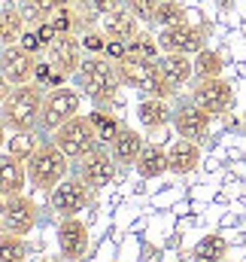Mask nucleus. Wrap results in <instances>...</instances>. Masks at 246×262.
Instances as JSON below:
<instances>
[{
	"label": "nucleus",
	"instance_id": "obj_5",
	"mask_svg": "<svg viewBox=\"0 0 246 262\" xmlns=\"http://www.w3.org/2000/svg\"><path fill=\"white\" fill-rule=\"evenodd\" d=\"M52 140L61 146V152L70 162H82L85 156H91L94 149H101V140H97V131L91 125L88 116H73L70 122H64L61 128L52 131Z\"/></svg>",
	"mask_w": 246,
	"mask_h": 262
},
{
	"label": "nucleus",
	"instance_id": "obj_37",
	"mask_svg": "<svg viewBox=\"0 0 246 262\" xmlns=\"http://www.w3.org/2000/svg\"><path fill=\"white\" fill-rule=\"evenodd\" d=\"M116 6H122V0H91V9L101 12V15H107V12L116 9Z\"/></svg>",
	"mask_w": 246,
	"mask_h": 262
},
{
	"label": "nucleus",
	"instance_id": "obj_11",
	"mask_svg": "<svg viewBox=\"0 0 246 262\" xmlns=\"http://www.w3.org/2000/svg\"><path fill=\"white\" fill-rule=\"evenodd\" d=\"M158 46L161 52H180V55H198L207 46V37L198 25H177V28H161L158 31Z\"/></svg>",
	"mask_w": 246,
	"mask_h": 262
},
{
	"label": "nucleus",
	"instance_id": "obj_42",
	"mask_svg": "<svg viewBox=\"0 0 246 262\" xmlns=\"http://www.w3.org/2000/svg\"><path fill=\"white\" fill-rule=\"evenodd\" d=\"M46 262H61V259H46Z\"/></svg>",
	"mask_w": 246,
	"mask_h": 262
},
{
	"label": "nucleus",
	"instance_id": "obj_3",
	"mask_svg": "<svg viewBox=\"0 0 246 262\" xmlns=\"http://www.w3.org/2000/svg\"><path fill=\"white\" fill-rule=\"evenodd\" d=\"M116 70L122 76V85L140 92L143 98H174V89L170 82L164 79L161 73V64L152 61V58H140V55H125L122 61H116Z\"/></svg>",
	"mask_w": 246,
	"mask_h": 262
},
{
	"label": "nucleus",
	"instance_id": "obj_18",
	"mask_svg": "<svg viewBox=\"0 0 246 262\" xmlns=\"http://www.w3.org/2000/svg\"><path fill=\"white\" fill-rule=\"evenodd\" d=\"M158 64H161V73H164V79L170 82V89H174V92L185 89V85L194 79V58H191V55H180V52H161Z\"/></svg>",
	"mask_w": 246,
	"mask_h": 262
},
{
	"label": "nucleus",
	"instance_id": "obj_19",
	"mask_svg": "<svg viewBox=\"0 0 246 262\" xmlns=\"http://www.w3.org/2000/svg\"><path fill=\"white\" fill-rule=\"evenodd\" d=\"M167 162H170V171L174 174H191L198 165H201V143L194 140H185V137H177L170 146H167Z\"/></svg>",
	"mask_w": 246,
	"mask_h": 262
},
{
	"label": "nucleus",
	"instance_id": "obj_41",
	"mask_svg": "<svg viewBox=\"0 0 246 262\" xmlns=\"http://www.w3.org/2000/svg\"><path fill=\"white\" fill-rule=\"evenodd\" d=\"M6 3H15V6H21V3H28V0H6Z\"/></svg>",
	"mask_w": 246,
	"mask_h": 262
},
{
	"label": "nucleus",
	"instance_id": "obj_28",
	"mask_svg": "<svg viewBox=\"0 0 246 262\" xmlns=\"http://www.w3.org/2000/svg\"><path fill=\"white\" fill-rule=\"evenodd\" d=\"M88 119H91V125H94V131H97V140L101 143H113L116 140V134L122 131V122L116 119V116H110V113H104V110H91L88 113Z\"/></svg>",
	"mask_w": 246,
	"mask_h": 262
},
{
	"label": "nucleus",
	"instance_id": "obj_2",
	"mask_svg": "<svg viewBox=\"0 0 246 262\" xmlns=\"http://www.w3.org/2000/svg\"><path fill=\"white\" fill-rule=\"evenodd\" d=\"M70 79H73V85H76L85 98H91L94 104L110 101V98L119 92V85H122V76H119V70H116V61L101 58V55H85L82 64H79V70H76Z\"/></svg>",
	"mask_w": 246,
	"mask_h": 262
},
{
	"label": "nucleus",
	"instance_id": "obj_22",
	"mask_svg": "<svg viewBox=\"0 0 246 262\" xmlns=\"http://www.w3.org/2000/svg\"><path fill=\"white\" fill-rule=\"evenodd\" d=\"M134 171H137L143 180H155V177L167 174V171H170L167 149L158 146V143H146L143 152H140V159H137V165H134Z\"/></svg>",
	"mask_w": 246,
	"mask_h": 262
},
{
	"label": "nucleus",
	"instance_id": "obj_1",
	"mask_svg": "<svg viewBox=\"0 0 246 262\" xmlns=\"http://www.w3.org/2000/svg\"><path fill=\"white\" fill-rule=\"evenodd\" d=\"M43 101H46V92L40 82L12 85L6 101L0 104V116L6 119L9 131H34L43 119Z\"/></svg>",
	"mask_w": 246,
	"mask_h": 262
},
{
	"label": "nucleus",
	"instance_id": "obj_8",
	"mask_svg": "<svg viewBox=\"0 0 246 262\" xmlns=\"http://www.w3.org/2000/svg\"><path fill=\"white\" fill-rule=\"evenodd\" d=\"M191 101L207 110L210 116H222L234 107V89L225 76H210V79H198L191 89Z\"/></svg>",
	"mask_w": 246,
	"mask_h": 262
},
{
	"label": "nucleus",
	"instance_id": "obj_36",
	"mask_svg": "<svg viewBox=\"0 0 246 262\" xmlns=\"http://www.w3.org/2000/svg\"><path fill=\"white\" fill-rule=\"evenodd\" d=\"M104 55H107L110 61H122L125 55H128V43H122V40H107Z\"/></svg>",
	"mask_w": 246,
	"mask_h": 262
},
{
	"label": "nucleus",
	"instance_id": "obj_15",
	"mask_svg": "<svg viewBox=\"0 0 246 262\" xmlns=\"http://www.w3.org/2000/svg\"><path fill=\"white\" fill-rule=\"evenodd\" d=\"M116 171H119V162L113 159L110 149H94L91 156H85L79 162V177L91 186V189H104L116 180Z\"/></svg>",
	"mask_w": 246,
	"mask_h": 262
},
{
	"label": "nucleus",
	"instance_id": "obj_4",
	"mask_svg": "<svg viewBox=\"0 0 246 262\" xmlns=\"http://www.w3.org/2000/svg\"><path fill=\"white\" fill-rule=\"evenodd\" d=\"M64 177H70V159L61 152L55 140H46L37 146V152L28 159V183L34 189L52 192Z\"/></svg>",
	"mask_w": 246,
	"mask_h": 262
},
{
	"label": "nucleus",
	"instance_id": "obj_39",
	"mask_svg": "<svg viewBox=\"0 0 246 262\" xmlns=\"http://www.w3.org/2000/svg\"><path fill=\"white\" fill-rule=\"evenodd\" d=\"M9 89H12V85H9V82H6V76L0 73V104L6 101V95H9Z\"/></svg>",
	"mask_w": 246,
	"mask_h": 262
},
{
	"label": "nucleus",
	"instance_id": "obj_6",
	"mask_svg": "<svg viewBox=\"0 0 246 262\" xmlns=\"http://www.w3.org/2000/svg\"><path fill=\"white\" fill-rule=\"evenodd\" d=\"M82 92L76 85H58V89H49L46 92V101H43V119L40 125L46 131L61 128L64 122H70L73 116L82 113Z\"/></svg>",
	"mask_w": 246,
	"mask_h": 262
},
{
	"label": "nucleus",
	"instance_id": "obj_12",
	"mask_svg": "<svg viewBox=\"0 0 246 262\" xmlns=\"http://www.w3.org/2000/svg\"><path fill=\"white\" fill-rule=\"evenodd\" d=\"M0 73L6 76L9 85H24L34 82L37 73V55H31L24 46H3L0 49Z\"/></svg>",
	"mask_w": 246,
	"mask_h": 262
},
{
	"label": "nucleus",
	"instance_id": "obj_21",
	"mask_svg": "<svg viewBox=\"0 0 246 262\" xmlns=\"http://www.w3.org/2000/svg\"><path fill=\"white\" fill-rule=\"evenodd\" d=\"M143 146H146V140H143V134L134 128H128L122 125V131L116 134V140L110 143V152H113V159L119 162V165H137V159H140V152H143Z\"/></svg>",
	"mask_w": 246,
	"mask_h": 262
},
{
	"label": "nucleus",
	"instance_id": "obj_9",
	"mask_svg": "<svg viewBox=\"0 0 246 262\" xmlns=\"http://www.w3.org/2000/svg\"><path fill=\"white\" fill-rule=\"evenodd\" d=\"M0 220H3V232H12V235H31L37 229V201L28 198L24 192L12 198H3V207H0Z\"/></svg>",
	"mask_w": 246,
	"mask_h": 262
},
{
	"label": "nucleus",
	"instance_id": "obj_24",
	"mask_svg": "<svg viewBox=\"0 0 246 262\" xmlns=\"http://www.w3.org/2000/svg\"><path fill=\"white\" fill-rule=\"evenodd\" d=\"M191 256H194V262H225V256H228V241L222 235H204L194 244Z\"/></svg>",
	"mask_w": 246,
	"mask_h": 262
},
{
	"label": "nucleus",
	"instance_id": "obj_13",
	"mask_svg": "<svg viewBox=\"0 0 246 262\" xmlns=\"http://www.w3.org/2000/svg\"><path fill=\"white\" fill-rule=\"evenodd\" d=\"M82 58H85V49H82L79 34H61V37L49 46V52H46V61L55 67V73H61L67 79L79 70Z\"/></svg>",
	"mask_w": 246,
	"mask_h": 262
},
{
	"label": "nucleus",
	"instance_id": "obj_33",
	"mask_svg": "<svg viewBox=\"0 0 246 262\" xmlns=\"http://www.w3.org/2000/svg\"><path fill=\"white\" fill-rule=\"evenodd\" d=\"M122 3L143 21V25H155V9H158L161 0H122Z\"/></svg>",
	"mask_w": 246,
	"mask_h": 262
},
{
	"label": "nucleus",
	"instance_id": "obj_31",
	"mask_svg": "<svg viewBox=\"0 0 246 262\" xmlns=\"http://www.w3.org/2000/svg\"><path fill=\"white\" fill-rule=\"evenodd\" d=\"M15 137H9L6 140V152H12V156H18V159H31L34 152H37V143H34V131H12Z\"/></svg>",
	"mask_w": 246,
	"mask_h": 262
},
{
	"label": "nucleus",
	"instance_id": "obj_14",
	"mask_svg": "<svg viewBox=\"0 0 246 262\" xmlns=\"http://www.w3.org/2000/svg\"><path fill=\"white\" fill-rule=\"evenodd\" d=\"M55 241H58V253L67 262H79L88 250V229L79 216H67L58 223V232H55Z\"/></svg>",
	"mask_w": 246,
	"mask_h": 262
},
{
	"label": "nucleus",
	"instance_id": "obj_7",
	"mask_svg": "<svg viewBox=\"0 0 246 262\" xmlns=\"http://www.w3.org/2000/svg\"><path fill=\"white\" fill-rule=\"evenodd\" d=\"M91 186L82 180V177H64L61 183L49 192V207L55 210L58 220H67V216H79L85 207H88V192Z\"/></svg>",
	"mask_w": 246,
	"mask_h": 262
},
{
	"label": "nucleus",
	"instance_id": "obj_30",
	"mask_svg": "<svg viewBox=\"0 0 246 262\" xmlns=\"http://www.w3.org/2000/svg\"><path fill=\"white\" fill-rule=\"evenodd\" d=\"M128 52H131V55H140V58H152V61H158V58H161L158 37H152L149 31H140V34L128 43Z\"/></svg>",
	"mask_w": 246,
	"mask_h": 262
},
{
	"label": "nucleus",
	"instance_id": "obj_26",
	"mask_svg": "<svg viewBox=\"0 0 246 262\" xmlns=\"http://www.w3.org/2000/svg\"><path fill=\"white\" fill-rule=\"evenodd\" d=\"M61 6H64L61 0H28V3H21V12H24L28 25L34 28V25H40V21H52Z\"/></svg>",
	"mask_w": 246,
	"mask_h": 262
},
{
	"label": "nucleus",
	"instance_id": "obj_23",
	"mask_svg": "<svg viewBox=\"0 0 246 262\" xmlns=\"http://www.w3.org/2000/svg\"><path fill=\"white\" fill-rule=\"evenodd\" d=\"M24 31H28V18H24L21 6H15V3L0 6V49L3 46H15Z\"/></svg>",
	"mask_w": 246,
	"mask_h": 262
},
{
	"label": "nucleus",
	"instance_id": "obj_25",
	"mask_svg": "<svg viewBox=\"0 0 246 262\" xmlns=\"http://www.w3.org/2000/svg\"><path fill=\"white\" fill-rule=\"evenodd\" d=\"M222 70H225V58L216 52V49H210V46H204L198 55H194V79H210V76H222Z\"/></svg>",
	"mask_w": 246,
	"mask_h": 262
},
{
	"label": "nucleus",
	"instance_id": "obj_29",
	"mask_svg": "<svg viewBox=\"0 0 246 262\" xmlns=\"http://www.w3.org/2000/svg\"><path fill=\"white\" fill-rule=\"evenodd\" d=\"M28 259V244L21 235L0 232V262H24Z\"/></svg>",
	"mask_w": 246,
	"mask_h": 262
},
{
	"label": "nucleus",
	"instance_id": "obj_38",
	"mask_svg": "<svg viewBox=\"0 0 246 262\" xmlns=\"http://www.w3.org/2000/svg\"><path fill=\"white\" fill-rule=\"evenodd\" d=\"M6 140H9V125H6V119L0 116V152H3V146H6Z\"/></svg>",
	"mask_w": 246,
	"mask_h": 262
},
{
	"label": "nucleus",
	"instance_id": "obj_34",
	"mask_svg": "<svg viewBox=\"0 0 246 262\" xmlns=\"http://www.w3.org/2000/svg\"><path fill=\"white\" fill-rule=\"evenodd\" d=\"M79 40H82V49H85V55H104V49H107V34L104 31H85V34H79Z\"/></svg>",
	"mask_w": 246,
	"mask_h": 262
},
{
	"label": "nucleus",
	"instance_id": "obj_27",
	"mask_svg": "<svg viewBox=\"0 0 246 262\" xmlns=\"http://www.w3.org/2000/svg\"><path fill=\"white\" fill-rule=\"evenodd\" d=\"M188 15H185V6L180 0H161L158 9H155V25L158 28H177V25H185Z\"/></svg>",
	"mask_w": 246,
	"mask_h": 262
},
{
	"label": "nucleus",
	"instance_id": "obj_32",
	"mask_svg": "<svg viewBox=\"0 0 246 262\" xmlns=\"http://www.w3.org/2000/svg\"><path fill=\"white\" fill-rule=\"evenodd\" d=\"M52 25H55L58 34H76V31L82 28V12L73 9V6H61L58 15L52 18Z\"/></svg>",
	"mask_w": 246,
	"mask_h": 262
},
{
	"label": "nucleus",
	"instance_id": "obj_17",
	"mask_svg": "<svg viewBox=\"0 0 246 262\" xmlns=\"http://www.w3.org/2000/svg\"><path fill=\"white\" fill-rule=\"evenodd\" d=\"M24 186H31L28 183V162L12 156V152H0V195H21Z\"/></svg>",
	"mask_w": 246,
	"mask_h": 262
},
{
	"label": "nucleus",
	"instance_id": "obj_10",
	"mask_svg": "<svg viewBox=\"0 0 246 262\" xmlns=\"http://www.w3.org/2000/svg\"><path fill=\"white\" fill-rule=\"evenodd\" d=\"M180 137L185 140H194V143H204L207 134H210V125H213V116L207 110H201L194 101H183L174 107V122H170Z\"/></svg>",
	"mask_w": 246,
	"mask_h": 262
},
{
	"label": "nucleus",
	"instance_id": "obj_16",
	"mask_svg": "<svg viewBox=\"0 0 246 262\" xmlns=\"http://www.w3.org/2000/svg\"><path fill=\"white\" fill-rule=\"evenodd\" d=\"M101 31L110 37V40H122V43H131L140 31H143V21L128 9V6H116L110 9L107 15H101Z\"/></svg>",
	"mask_w": 246,
	"mask_h": 262
},
{
	"label": "nucleus",
	"instance_id": "obj_43",
	"mask_svg": "<svg viewBox=\"0 0 246 262\" xmlns=\"http://www.w3.org/2000/svg\"><path fill=\"white\" fill-rule=\"evenodd\" d=\"M0 232H3V220H0Z\"/></svg>",
	"mask_w": 246,
	"mask_h": 262
},
{
	"label": "nucleus",
	"instance_id": "obj_20",
	"mask_svg": "<svg viewBox=\"0 0 246 262\" xmlns=\"http://www.w3.org/2000/svg\"><path fill=\"white\" fill-rule=\"evenodd\" d=\"M137 119L146 131H158L174 122V107L164 98H143L137 104Z\"/></svg>",
	"mask_w": 246,
	"mask_h": 262
},
{
	"label": "nucleus",
	"instance_id": "obj_40",
	"mask_svg": "<svg viewBox=\"0 0 246 262\" xmlns=\"http://www.w3.org/2000/svg\"><path fill=\"white\" fill-rule=\"evenodd\" d=\"M64 6H73V9H79V12H82V9H85V3H91V0H61Z\"/></svg>",
	"mask_w": 246,
	"mask_h": 262
},
{
	"label": "nucleus",
	"instance_id": "obj_35",
	"mask_svg": "<svg viewBox=\"0 0 246 262\" xmlns=\"http://www.w3.org/2000/svg\"><path fill=\"white\" fill-rule=\"evenodd\" d=\"M18 46H24L31 55H40V52H49V46L40 40V34H37V28H28L24 34H21V40H18Z\"/></svg>",
	"mask_w": 246,
	"mask_h": 262
},
{
	"label": "nucleus",
	"instance_id": "obj_44",
	"mask_svg": "<svg viewBox=\"0 0 246 262\" xmlns=\"http://www.w3.org/2000/svg\"><path fill=\"white\" fill-rule=\"evenodd\" d=\"M225 262H234V259H225Z\"/></svg>",
	"mask_w": 246,
	"mask_h": 262
}]
</instances>
